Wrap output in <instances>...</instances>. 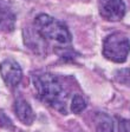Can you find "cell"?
Here are the masks:
<instances>
[{
    "label": "cell",
    "mask_w": 130,
    "mask_h": 132,
    "mask_svg": "<svg viewBox=\"0 0 130 132\" xmlns=\"http://www.w3.org/2000/svg\"><path fill=\"white\" fill-rule=\"evenodd\" d=\"M33 85L37 94L44 103L55 107L59 112L67 113V92L60 80L52 73H40L33 77Z\"/></svg>",
    "instance_id": "obj_1"
},
{
    "label": "cell",
    "mask_w": 130,
    "mask_h": 132,
    "mask_svg": "<svg viewBox=\"0 0 130 132\" xmlns=\"http://www.w3.org/2000/svg\"><path fill=\"white\" fill-rule=\"evenodd\" d=\"M34 30L43 39L56 41L60 45L71 43V33L63 21L47 14H39L34 20Z\"/></svg>",
    "instance_id": "obj_2"
},
{
    "label": "cell",
    "mask_w": 130,
    "mask_h": 132,
    "mask_svg": "<svg viewBox=\"0 0 130 132\" xmlns=\"http://www.w3.org/2000/svg\"><path fill=\"white\" fill-rule=\"evenodd\" d=\"M130 53V40L125 34L115 32L109 34L103 43V55L108 60L122 64Z\"/></svg>",
    "instance_id": "obj_3"
},
{
    "label": "cell",
    "mask_w": 130,
    "mask_h": 132,
    "mask_svg": "<svg viewBox=\"0 0 130 132\" xmlns=\"http://www.w3.org/2000/svg\"><path fill=\"white\" fill-rule=\"evenodd\" d=\"M0 76L7 85V87L14 88L19 85L22 78V71L20 65L11 58H7L0 63Z\"/></svg>",
    "instance_id": "obj_4"
},
{
    "label": "cell",
    "mask_w": 130,
    "mask_h": 132,
    "mask_svg": "<svg viewBox=\"0 0 130 132\" xmlns=\"http://www.w3.org/2000/svg\"><path fill=\"white\" fill-rule=\"evenodd\" d=\"M100 14L106 21H119L125 14L123 0H100Z\"/></svg>",
    "instance_id": "obj_5"
},
{
    "label": "cell",
    "mask_w": 130,
    "mask_h": 132,
    "mask_svg": "<svg viewBox=\"0 0 130 132\" xmlns=\"http://www.w3.org/2000/svg\"><path fill=\"white\" fill-rule=\"evenodd\" d=\"M16 27V13L5 0H0V31L12 32Z\"/></svg>",
    "instance_id": "obj_6"
},
{
    "label": "cell",
    "mask_w": 130,
    "mask_h": 132,
    "mask_svg": "<svg viewBox=\"0 0 130 132\" xmlns=\"http://www.w3.org/2000/svg\"><path fill=\"white\" fill-rule=\"evenodd\" d=\"M14 113L17 118L25 125H31L36 119L34 112L31 105L25 99H17L14 103Z\"/></svg>",
    "instance_id": "obj_7"
},
{
    "label": "cell",
    "mask_w": 130,
    "mask_h": 132,
    "mask_svg": "<svg viewBox=\"0 0 130 132\" xmlns=\"http://www.w3.org/2000/svg\"><path fill=\"white\" fill-rule=\"evenodd\" d=\"M95 126L96 132H113V120L106 113H97L95 116Z\"/></svg>",
    "instance_id": "obj_8"
},
{
    "label": "cell",
    "mask_w": 130,
    "mask_h": 132,
    "mask_svg": "<svg viewBox=\"0 0 130 132\" xmlns=\"http://www.w3.org/2000/svg\"><path fill=\"white\" fill-rule=\"evenodd\" d=\"M70 109H71V112H73L75 114H79L80 112H83V111L86 109L85 99L80 96V94H75L71 99Z\"/></svg>",
    "instance_id": "obj_9"
},
{
    "label": "cell",
    "mask_w": 130,
    "mask_h": 132,
    "mask_svg": "<svg viewBox=\"0 0 130 132\" xmlns=\"http://www.w3.org/2000/svg\"><path fill=\"white\" fill-rule=\"evenodd\" d=\"M0 127L5 130H10V131L14 130V125L12 123L11 118L3 110H0Z\"/></svg>",
    "instance_id": "obj_10"
},
{
    "label": "cell",
    "mask_w": 130,
    "mask_h": 132,
    "mask_svg": "<svg viewBox=\"0 0 130 132\" xmlns=\"http://www.w3.org/2000/svg\"><path fill=\"white\" fill-rule=\"evenodd\" d=\"M116 79L118 80L121 84L123 85H127L130 87V70L125 69V70H121V71L117 72Z\"/></svg>",
    "instance_id": "obj_11"
},
{
    "label": "cell",
    "mask_w": 130,
    "mask_h": 132,
    "mask_svg": "<svg viewBox=\"0 0 130 132\" xmlns=\"http://www.w3.org/2000/svg\"><path fill=\"white\" fill-rule=\"evenodd\" d=\"M118 132H130V119H119Z\"/></svg>",
    "instance_id": "obj_12"
}]
</instances>
